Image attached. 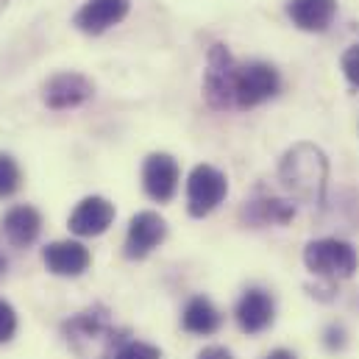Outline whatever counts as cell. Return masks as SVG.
I'll return each instance as SVG.
<instances>
[{
    "instance_id": "cell-7",
    "label": "cell",
    "mask_w": 359,
    "mask_h": 359,
    "mask_svg": "<svg viewBox=\"0 0 359 359\" xmlns=\"http://www.w3.org/2000/svg\"><path fill=\"white\" fill-rule=\"evenodd\" d=\"M168 237V223L156 212H140L128 223L126 234V257L128 259H142L148 257L162 240Z\"/></svg>"
},
{
    "instance_id": "cell-1",
    "label": "cell",
    "mask_w": 359,
    "mask_h": 359,
    "mask_svg": "<svg viewBox=\"0 0 359 359\" xmlns=\"http://www.w3.org/2000/svg\"><path fill=\"white\" fill-rule=\"evenodd\" d=\"M65 334L70 348L81 359H114L117 351L128 343L103 309H87L76 315L65 323Z\"/></svg>"
},
{
    "instance_id": "cell-3",
    "label": "cell",
    "mask_w": 359,
    "mask_h": 359,
    "mask_svg": "<svg viewBox=\"0 0 359 359\" xmlns=\"http://www.w3.org/2000/svg\"><path fill=\"white\" fill-rule=\"evenodd\" d=\"M240 65L229 53L226 45H212L203 73V95L212 109H231L234 106V84H237Z\"/></svg>"
},
{
    "instance_id": "cell-18",
    "label": "cell",
    "mask_w": 359,
    "mask_h": 359,
    "mask_svg": "<svg viewBox=\"0 0 359 359\" xmlns=\"http://www.w3.org/2000/svg\"><path fill=\"white\" fill-rule=\"evenodd\" d=\"M114 359H162V351L156 346H148V343H140V340H128Z\"/></svg>"
},
{
    "instance_id": "cell-5",
    "label": "cell",
    "mask_w": 359,
    "mask_h": 359,
    "mask_svg": "<svg viewBox=\"0 0 359 359\" xmlns=\"http://www.w3.org/2000/svg\"><path fill=\"white\" fill-rule=\"evenodd\" d=\"M229 192V181L226 176L212 168V165H198L192 168L189 179H187V209L192 217H206L209 212H215L223 198Z\"/></svg>"
},
{
    "instance_id": "cell-14",
    "label": "cell",
    "mask_w": 359,
    "mask_h": 359,
    "mask_svg": "<svg viewBox=\"0 0 359 359\" xmlns=\"http://www.w3.org/2000/svg\"><path fill=\"white\" fill-rule=\"evenodd\" d=\"M287 14L301 31H326L337 14V0H290Z\"/></svg>"
},
{
    "instance_id": "cell-23",
    "label": "cell",
    "mask_w": 359,
    "mask_h": 359,
    "mask_svg": "<svg viewBox=\"0 0 359 359\" xmlns=\"http://www.w3.org/2000/svg\"><path fill=\"white\" fill-rule=\"evenodd\" d=\"M8 3H11V0H0V11H3V8L8 6Z\"/></svg>"
},
{
    "instance_id": "cell-15",
    "label": "cell",
    "mask_w": 359,
    "mask_h": 359,
    "mask_svg": "<svg viewBox=\"0 0 359 359\" xmlns=\"http://www.w3.org/2000/svg\"><path fill=\"white\" fill-rule=\"evenodd\" d=\"M39 229H42V217L34 206H14L3 217V231H6L8 243L17 248L31 245L39 237Z\"/></svg>"
},
{
    "instance_id": "cell-21",
    "label": "cell",
    "mask_w": 359,
    "mask_h": 359,
    "mask_svg": "<svg viewBox=\"0 0 359 359\" xmlns=\"http://www.w3.org/2000/svg\"><path fill=\"white\" fill-rule=\"evenodd\" d=\"M198 359H231V354H229L226 348H220V346H209V348L201 351Z\"/></svg>"
},
{
    "instance_id": "cell-6",
    "label": "cell",
    "mask_w": 359,
    "mask_h": 359,
    "mask_svg": "<svg viewBox=\"0 0 359 359\" xmlns=\"http://www.w3.org/2000/svg\"><path fill=\"white\" fill-rule=\"evenodd\" d=\"M278 73L265 62H251L237 70V84H234V106L237 109H254L265 103L278 92Z\"/></svg>"
},
{
    "instance_id": "cell-17",
    "label": "cell",
    "mask_w": 359,
    "mask_h": 359,
    "mask_svg": "<svg viewBox=\"0 0 359 359\" xmlns=\"http://www.w3.org/2000/svg\"><path fill=\"white\" fill-rule=\"evenodd\" d=\"M20 189V168L8 154H0V198H8Z\"/></svg>"
},
{
    "instance_id": "cell-22",
    "label": "cell",
    "mask_w": 359,
    "mask_h": 359,
    "mask_svg": "<svg viewBox=\"0 0 359 359\" xmlns=\"http://www.w3.org/2000/svg\"><path fill=\"white\" fill-rule=\"evenodd\" d=\"M265 359H298L292 351H287V348H276V351H270Z\"/></svg>"
},
{
    "instance_id": "cell-8",
    "label": "cell",
    "mask_w": 359,
    "mask_h": 359,
    "mask_svg": "<svg viewBox=\"0 0 359 359\" xmlns=\"http://www.w3.org/2000/svg\"><path fill=\"white\" fill-rule=\"evenodd\" d=\"M131 8V0H87L76 17H73V25L90 36H97L103 31H109L111 25L123 22L126 14Z\"/></svg>"
},
{
    "instance_id": "cell-2",
    "label": "cell",
    "mask_w": 359,
    "mask_h": 359,
    "mask_svg": "<svg viewBox=\"0 0 359 359\" xmlns=\"http://www.w3.org/2000/svg\"><path fill=\"white\" fill-rule=\"evenodd\" d=\"M278 176L287 184V189L306 201V203H323V192H326V179H329V165L320 148L301 142L295 148H290L281 159Z\"/></svg>"
},
{
    "instance_id": "cell-10",
    "label": "cell",
    "mask_w": 359,
    "mask_h": 359,
    "mask_svg": "<svg viewBox=\"0 0 359 359\" xmlns=\"http://www.w3.org/2000/svg\"><path fill=\"white\" fill-rule=\"evenodd\" d=\"M92 97V84L81 73H56L45 87L42 100L50 109H76Z\"/></svg>"
},
{
    "instance_id": "cell-9",
    "label": "cell",
    "mask_w": 359,
    "mask_h": 359,
    "mask_svg": "<svg viewBox=\"0 0 359 359\" xmlns=\"http://www.w3.org/2000/svg\"><path fill=\"white\" fill-rule=\"evenodd\" d=\"M142 187L145 192L165 203L176 195V187H179V165L170 154H151L142 165Z\"/></svg>"
},
{
    "instance_id": "cell-16",
    "label": "cell",
    "mask_w": 359,
    "mask_h": 359,
    "mask_svg": "<svg viewBox=\"0 0 359 359\" xmlns=\"http://www.w3.org/2000/svg\"><path fill=\"white\" fill-rule=\"evenodd\" d=\"M181 326L189 332V334H215L220 329V312L215 309V304L203 295H195L189 298L184 315H181Z\"/></svg>"
},
{
    "instance_id": "cell-20",
    "label": "cell",
    "mask_w": 359,
    "mask_h": 359,
    "mask_svg": "<svg viewBox=\"0 0 359 359\" xmlns=\"http://www.w3.org/2000/svg\"><path fill=\"white\" fill-rule=\"evenodd\" d=\"M343 73H346V79L359 90V45L348 48L343 53Z\"/></svg>"
},
{
    "instance_id": "cell-13",
    "label": "cell",
    "mask_w": 359,
    "mask_h": 359,
    "mask_svg": "<svg viewBox=\"0 0 359 359\" xmlns=\"http://www.w3.org/2000/svg\"><path fill=\"white\" fill-rule=\"evenodd\" d=\"M42 259H45L48 270L56 273V276H81L90 268V251L76 240L50 243L42 251Z\"/></svg>"
},
{
    "instance_id": "cell-12",
    "label": "cell",
    "mask_w": 359,
    "mask_h": 359,
    "mask_svg": "<svg viewBox=\"0 0 359 359\" xmlns=\"http://www.w3.org/2000/svg\"><path fill=\"white\" fill-rule=\"evenodd\" d=\"M273 315H276V304L265 290H248L237 304V323L248 334L265 332L273 323Z\"/></svg>"
},
{
    "instance_id": "cell-19",
    "label": "cell",
    "mask_w": 359,
    "mask_h": 359,
    "mask_svg": "<svg viewBox=\"0 0 359 359\" xmlns=\"http://www.w3.org/2000/svg\"><path fill=\"white\" fill-rule=\"evenodd\" d=\"M17 332V315L11 309V304H6L0 298V343H8Z\"/></svg>"
},
{
    "instance_id": "cell-11",
    "label": "cell",
    "mask_w": 359,
    "mask_h": 359,
    "mask_svg": "<svg viewBox=\"0 0 359 359\" xmlns=\"http://www.w3.org/2000/svg\"><path fill=\"white\" fill-rule=\"evenodd\" d=\"M111 220H114V206L100 195H90L73 209L70 231L79 237H97L111 226Z\"/></svg>"
},
{
    "instance_id": "cell-4",
    "label": "cell",
    "mask_w": 359,
    "mask_h": 359,
    "mask_svg": "<svg viewBox=\"0 0 359 359\" xmlns=\"http://www.w3.org/2000/svg\"><path fill=\"white\" fill-rule=\"evenodd\" d=\"M304 262L312 273L329 276V278H351L359 265L354 245L346 240H334V237L309 243L304 251Z\"/></svg>"
}]
</instances>
